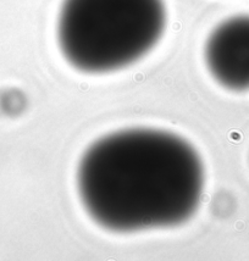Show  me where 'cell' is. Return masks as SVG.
<instances>
[{
	"instance_id": "1",
	"label": "cell",
	"mask_w": 249,
	"mask_h": 261,
	"mask_svg": "<svg viewBox=\"0 0 249 261\" xmlns=\"http://www.w3.org/2000/svg\"><path fill=\"white\" fill-rule=\"evenodd\" d=\"M77 189L89 217L108 231L173 227L197 211L204 167L181 137L160 129H123L87 149L77 170Z\"/></svg>"
},
{
	"instance_id": "2",
	"label": "cell",
	"mask_w": 249,
	"mask_h": 261,
	"mask_svg": "<svg viewBox=\"0 0 249 261\" xmlns=\"http://www.w3.org/2000/svg\"><path fill=\"white\" fill-rule=\"evenodd\" d=\"M166 22L164 0H64L58 15V45L65 60L81 72H114L153 50Z\"/></svg>"
},
{
	"instance_id": "3",
	"label": "cell",
	"mask_w": 249,
	"mask_h": 261,
	"mask_svg": "<svg viewBox=\"0 0 249 261\" xmlns=\"http://www.w3.org/2000/svg\"><path fill=\"white\" fill-rule=\"evenodd\" d=\"M204 61L223 88L249 91V15L226 18L211 31L204 44Z\"/></svg>"
}]
</instances>
